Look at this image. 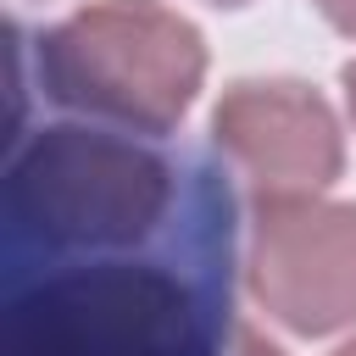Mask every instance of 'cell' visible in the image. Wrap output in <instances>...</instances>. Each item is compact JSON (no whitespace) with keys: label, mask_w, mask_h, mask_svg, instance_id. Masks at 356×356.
I'll use <instances>...</instances> for the list:
<instances>
[{"label":"cell","mask_w":356,"mask_h":356,"mask_svg":"<svg viewBox=\"0 0 356 356\" xmlns=\"http://www.w3.org/2000/svg\"><path fill=\"white\" fill-rule=\"evenodd\" d=\"M250 295L295 334H339L356 323V206L295 195L256 200Z\"/></svg>","instance_id":"cell-4"},{"label":"cell","mask_w":356,"mask_h":356,"mask_svg":"<svg viewBox=\"0 0 356 356\" xmlns=\"http://www.w3.org/2000/svg\"><path fill=\"white\" fill-rule=\"evenodd\" d=\"M178 200V167L128 134L39 128L6 172L11 234L44 256H111L161 234Z\"/></svg>","instance_id":"cell-1"},{"label":"cell","mask_w":356,"mask_h":356,"mask_svg":"<svg viewBox=\"0 0 356 356\" xmlns=\"http://www.w3.org/2000/svg\"><path fill=\"white\" fill-rule=\"evenodd\" d=\"M312 6H317V11L345 33V39H356V0H312Z\"/></svg>","instance_id":"cell-7"},{"label":"cell","mask_w":356,"mask_h":356,"mask_svg":"<svg viewBox=\"0 0 356 356\" xmlns=\"http://www.w3.org/2000/svg\"><path fill=\"white\" fill-rule=\"evenodd\" d=\"M222 323L161 261H89L11 306L0 356H211Z\"/></svg>","instance_id":"cell-3"},{"label":"cell","mask_w":356,"mask_h":356,"mask_svg":"<svg viewBox=\"0 0 356 356\" xmlns=\"http://www.w3.org/2000/svg\"><path fill=\"white\" fill-rule=\"evenodd\" d=\"M211 6H245V0H211Z\"/></svg>","instance_id":"cell-10"},{"label":"cell","mask_w":356,"mask_h":356,"mask_svg":"<svg viewBox=\"0 0 356 356\" xmlns=\"http://www.w3.org/2000/svg\"><path fill=\"white\" fill-rule=\"evenodd\" d=\"M339 83H345V106H350V122H356V61L345 67V78H339Z\"/></svg>","instance_id":"cell-8"},{"label":"cell","mask_w":356,"mask_h":356,"mask_svg":"<svg viewBox=\"0 0 356 356\" xmlns=\"http://www.w3.org/2000/svg\"><path fill=\"white\" fill-rule=\"evenodd\" d=\"M334 356H356V339H350V345H339V350H334Z\"/></svg>","instance_id":"cell-9"},{"label":"cell","mask_w":356,"mask_h":356,"mask_svg":"<svg viewBox=\"0 0 356 356\" xmlns=\"http://www.w3.org/2000/svg\"><path fill=\"white\" fill-rule=\"evenodd\" d=\"M211 356H284V350H278L273 339H261L250 323H222V334H217Z\"/></svg>","instance_id":"cell-6"},{"label":"cell","mask_w":356,"mask_h":356,"mask_svg":"<svg viewBox=\"0 0 356 356\" xmlns=\"http://www.w3.org/2000/svg\"><path fill=\"white\" fill-rule=\"evenodd\" d=\"M211 145L234 161L256 200L323 195L345 167L328 100L295 78H239L211 111Z\"/></svg>","instance_id":"cell-5"},{"label":"cell","mask_w":356,"mask_h":356,"mask_svg":"<svg viewBox=\"0 0 356 356\" xmlns=\"http://www.w3.org/2000/svg\"><path fill=\"white\" fill-rule=\"evenodd\" d=\"M39 89L128 134H172L200 95L206 44L161 0H95L39 33Z\"/></svg>","instance_id":"cell-2"}]
</instances>
